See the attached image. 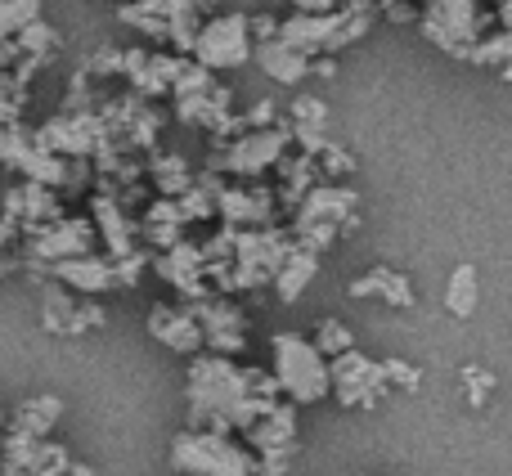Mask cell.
Returning a JSON list of instances; mask_svg holds the SVG:
<instances>
[{
	"label": "cell",
	"mask_w": 512,
	"mask_h": 476,
	"mask_svg": "<svg viewBox=\"0 0 512 476\" xmlns=\"http://www.w3.org/2000/svg\"><path fill=\"white\" fill-rule=\"evenodd\" d=\"M189 427L194 432H248L256 418H265L279 405V382L274 373L239 369L230 355H198L189 364L185 382Z\"/></svg>",
	"instance_id": "6da1fadb"
},
{
	"label": "cell",
	"mask_w": 512,
	"mask_h": 476,
	"mask_svg": "<svg viewBox=\"0 0 512 476\" xmlns=\"http://www.w3.org/2000/svg\"><path fill=\"white\" fill-rule=\"evenodd\" d=\"M270 373L292 405H319V400L333 391L328 360L319 355L315 342H306V337H297V333L270 337Z\"/></svg>",
	"instance_id": "7a4b0ae2"
},
{
	"label": "cell",
	"mask_w": 512,
	"mask_h": 476,
	"mask_svg": "<svg viewBox=\"0 0 512 476\" xmlns=\"http://www.w3.org/2000/svg\"><path fill=\"white\" fill-rule=\"evenodd\" d=\"M355 225H360V194L346 185H315L306 194V203L297 207L292 238H297V247L324 252V247H333L337 234L355 230Z\"/></svg>",
	"instance_id": "3957f363"
},
{
	"label": "cell",
	"mask_w": 512,
	"mask_h": 476,
	"mask_svg": "<svg viewBox=\"0 0 512 476\" xmlns=\"http://www.w3.org/2000/svg\"><path fill=\"white\" fill-rule=\"evenodd\" d=\"M171 468L180 476H256V454L221 432H185L171 441Z\"/></svg>",
	"instance_id": "277c9868"
},
{
	"label": "cell",
	"mask_w": 512,
	"mask_h": 476,
	"mask_svg": "<svg viewBox=\"0 0 512 476\" xmlns=\"http://www.w3.org/2000/svg\"><path fill=\"white\" fill-rule=\"evenodd\" d=\"M292 149L288 126H270V131H243L239 140H230L225 149L212 153L207 171H230V176H265L270 167H279Z\"/></svg>",
	"instance_id": "5b68a950"
},
{
	"label": "cell",
	"mask_w": 512,
	"mask_h": 476,
	"mask_svg": "<svg viewBox=\"0 0 512 476\" xmlns=\"http://www.w3.org/2000/svg\"><path fill=\"white\" fill-rule=\"evenodd\" d=\"M248 59H252V18L248 14H221L198 27L194 63H203L207 72L243 68Z\"/></svg>",
	"instance_id": "8992f818"
},
{
	"label": "cell",
	"mask_w": 512,
	"mask_h": 476,
	"mask_svg": "<svg viewBox=\"0 0 512 476\" xmlns=\"http://www.w3.org/2000/svg\"><path fill=\"white\" fill-rule=\"evenodd\" d=\"M423 23L427 41H436L454 59H472L477 50V0H423Z\"/></svg>",
	"instance_id": "52a82bcc"
},
{
	"label": "cell",
	"mask_w": 512,
	"mask_h": 476,
	"mask_svg": "<svg viewBox=\"0 0 512 476\" xmlns=\"http://www.w3.org/2000/svg\"><path fill=\"white\" fill-rule=\"evenodd\" d=\"M328 378H333V396L342 400L346 409H373L382 396H387V373H382V360H369L364 351H346L337 360H328Z\"/></svg>",
	"instance_id": "ba28073f"
},
{
	"label": "cell",
	"mask_w": 512,
	"mask_h": 476,
	"mask_svg": "<svg viewBox=\"0 0 512 476\" xmlns=\"http://www.w3.org/2000/svg\"><path fill=\"white\" fill-rule=\"evenodd\" d=\"M95 221H54L45 225V230L32 234V247H27V256H32L36 265H59V261H77V256H90V247H95Z\"/></svg>",
	"instance_id": "9c48e42d"
},
{
	"label": "cell",
	"mask_w": 512,
	"mask_h": 476,
	"mask_svg": "<svg viewBox=\"0 0 512 476\" xmlns=\"http://www.w3.org/2000/svg\"><path fill=\"white\" fill-rule=\"evenodd\" d=\"M189 310H194L198 328H203V342L212 346V355H239L243 346H248V319H243V310L234 306V301L207 297Z\"/></svg>",
	"instance_id": "30bf717a"
},
{
	"label": "cell",
	"mask_w": 512,
	"mask_h": 476,
	"mask_svg": "<svg viewBox=\"0 0 512 476\" xmlns=\"http://www.w3.org/2000/svg\"><path fill=\"white\" fill-rule=\"evenodd\" d=\"M274 203L279 198L261 185H243V189H221V203H216V216H221L230 230H270L274 221Z\"/></svg>",
	"instance_id": "8fae6325"
},
{
	"label": "cell",
	"mask_w": 512,
	"mask_h": 476,
	"mask_svg": "<svg viewBox=\"0 0 512 476\" xmlns=\"http://www.w3.org/2000/svg\"><path fill=\"white\" fill-rule=\"evenodd\" d=\"M5 216L18 225V230L36 234L45 230V225L59 221V194L45 185H32V180H23L18 189H9L5 194Z\"/></svg>",
	"instance_id": "7c38bea8"
},
{
	"label": "cell",
	"mask_w": 512,
	"mask_h": 476,
	"mask_svg": "<svg viewBox=\"0 0 512 476\" xmlns=\"http://www.w3.org/2000/svg\"><path fill=\"white\" fill-rule=\"evenodd\" d=\"M50 274L54 283H63L68 292H81V297H104L108 288H117V270H113V256H77V261H59V265H50Z\"/></svg>",
	"instance_id": "4fadbf2b"
},
{
	"label": "cell",
	"mask_w": 512,
	"mask_h": 476,
	"mask_svg": "<svg viewBox=\"0 0 512 476\" xmlns=\"http://www.w3.org/2000/svg\"><path fill=\"white\" fill-rule=\"evenodd\" d=\"M149 333L176 355H198L207 346L194 310H185V306H153L149 310Z\"/></svg>",
	"instance_id": "5bb4252c"
},
{
	"label": "cell",
	"mask_w": 512,
	"mask_h": 476,
	"mask_svg": "<svg viewBox=\"0 0 512 476\" xmlns=\"http://www.w3.org/2000/svg\"><path fill=\"white\" fill-rule=\"evenodd\" d=\"M243 436L256 454H297V405H274Z\"/></svg>",
	"instance_id": "9a60e30c"
},
{
	"label": "cell",
	"mask_w": 512,
	"mask_h": 476,
	"mask_svg": "<svg viewBox=\"0 0 512 476\" xmlns=\"http://www.w3.org/2000/svg\"><path fill=\"white\" fill-rule=\"evenodd\" d=\"M252 59H256V68H261L270 81H279V86H297V81L310 77V59L301 50H292V45H283V41L256 45Z\"/></svg>",
	"instance_id": "2e32d148"
},
{
	"label": "cell",
	"mask_w": 512,
	"mask_h": 476,
	"mask_svg": "<svg viewBox=\"0 0 512 476\" xmlns=\"http://www.w3.org/2000/svg\"><path fill=\"white\" fill-rule=\"evenodd\" d=\"M351 297H382L387 306H400V310H409L418 301L414 283H409L400 270H391V265H373L369 274H360V279L351 283Z\"/></svg>",
	"instance_id": "e0dca14e"
},
{
	"label": "cell",
	"mask_w": 512,
	"mask_h": 476,
	"mask_svg": "<svg viewBox=\"0 0 512 476\" xmlns=\"http://www.w3.org/2000/svg\"><path fill=\"white\" fill-rule=\"evenodd\" d=\"M185 212H180L176 198H158V203H149V212H144V225L140 234L149 238L158 252H171L176 243H185Z\"/></svg>",
	"instance_id": "ac0fdd59"
},
{
	"label": "cell",
	"mask_w": 512,
	"mask_h": 476,
	"mask_svg": "<svg viewBox=\"0 0 512 476\" xmlns=\"http://www.w3.org/2000/svg\"><path fill=\"white\" fill-rule=\"evenodd\" d=\"M41 319H45V328H50V333H59V337L86 333V319H81L77 297H72L63 283H45V288H41Z\"/></svg>",
	"instance_id": "d6986e66"
},
{
	"label": "cell",
	"mask_w": 512,
	"mask_h": 476,
	"mask_svg": "<svg viewBox=\"0 0 512 476\" xmlns=\"http://www.w3.org/2000/svg\"><path fill=\"white\" fill-rule=\"evenodd\" d=\"M95 230H99V238H104L108 247H113V261L140 252V247H135V230H131V221H126V212H122L117 198H108V194L95 198Z\"/></svg>",
	"instance_id": "ffe728a7"
},
{
	"label": "cell",
	"mask_w": 512,
	"mask_h": 476,
	"mask_svg": "<svg viewBox=\"0 0 512 476\" xmlns=\"http://www.w3.org/2000/svg\"><path fill=\"white\" fill-rule=\"evenodd\" d=\"M315 274H319V252L292 243V252L283 256L279 274H274V292H279V301H288V306H292V301L310 288V279H315Z\"/></svg>",
	"instance_id": "44dd1931"
},
{
	"label": "cell",
	"mask_w": 512,
	"mask_h": 476,
	"mask_svg": "<svg viewBox=\"0 0 512 476\" xmlns=\"http://www.w3.org/2000/svg\"><path fill=\"white\" fill-rule=\"evenodd\" d=\"M59 414H63V400L59 396H32V400H23V405H18L9 432H14V436H32V441H45V432L59 423Z\"/></svg>",
	"instance_id": "7402d4cb"
},
{
	"label": "cell",
	"mask_w": 512,
	"mask_h": 476,
	"mask_svg": "<svg viewBox=\"0 0 512 476\" xmlns=\"http://www.w3.org/2000/svg\"><path fill=\"white\" fill-rule=\"evenodd\" d=\"M149 180H153V189H158V198H185L189 189H194V171H189V162L176 158V153L153 158L149 162Z\"/></svg>",
	"instance_id": "603a6c76"
},
{
	"label": "cell",
	"mask_w": 512,
	"mask_h": 476,
	"mask_svg": "<svg viewBox=\"0 0 512 476\" xmlns=\"http://www.w3.org/2000/svg\"><path fill=\"white\" fill-rule=\"evenodd\" d=\"M445 310H450L454 319H468L472 310H477V265H454L450 283H445Z\"/></svg>",
	"instance_id": "cb8c5ba5"
},
{
	"label": "cell",
	"mask_w": 512,
	"mask_h": 476,
	"mask_svg": "<svg viewBox=\"0 0 512 476\" xmlns=\"http://www.w3.org/2000/svg\"><path fill=\"white\" fill-rule=\"evenodd\" d=\"M315 346H319V355H324V360H337V355L355 351V337H351V328L337 324V319H319Z\"/></svg>",
	"instance_id": "d4e9b609"
},
{
	"label": "cell",
	"mask_w": 512,
	"mask_h": 476,
	"mask_svg": "<svg viewBox=\"0 0 512 476\" xmlns=\"http://www.w3.org/2000/svg\"><path fill=\"white\" fill-rule=\"evenodd\" d=\"M301 131H328V104L319 95H292V122Z\"/></svg>",
	"instance_id": "484cf974"
},
{
	"label": "cell",
	"mask_w": 512,
	"mask_h": 476,
	"mask_svg": "<svg viewBox=\"0 0 512 476\" xmlns=\"http://www.w3.org/2000/svg\"><path fill=\"white\" fill-rule=\"evenodd\" d=\"M315 167H319V185H337L342 176L355 171V158L342 149V144H328V149L315 158Z\"/></svg>",
	"instance_id": "4316f807"
},
{
	"label": "cell",
	"mask_w": 512,
	"mask_h": 476,
	"mask_svg": "<svg viewBox=\"0 0 512 476\" xmlns=\"http://www.w3.org/2000/svg\"><path fill=\"white\" fill-rule=\"evenodd\" d=\"M463 391H468L472 409H486L490 391H495V373H486V369H477V364H468V369H463Z\"/></svg>",
	"instance_id": "83f0119b"
},
{
	"label": "cell",
	"mask_w": 512,
	"mask_h": 476,
	"mask_svg": "<svg viewBox=\"0 0 512 476\" xmlns=\"http://www.w3.org/2000/svg\"><path fill=\"white\" fill-rule=\"evenodd\" d=\"M382 373H387V387H405V391H418V369L405 360H382Z\"/></svg>",
	"instance_id": "f1b7e54d"
},
{
	"label": "cell",
	"mask_w": 512,
	"mask_h": 476,
	"mask_svg": "<svg viewBox=\"0 0 512 476\" xmlns=\"http://www.w3.org/2000/svg\"><path fill=\"white\" fill-rule=\"evenodd\" d=\"M292 9L297 14H333L337 0H292Z\"/></svg>",
	"instance_id": "f546056e"
},
{
	"label": "cell",
	"mask_w": 512,
	"mask_h": 476,
	"mask_svg": "<svg viewBox=\"0 0 512 476\" xmlns=\"http://www.w3.org/2000/svg\"><path fill=\"white\" fill-rule=\"evenodd\" d=\"M5 274H9V261H5V252H0V279H5Z\"/></svg>",
	"instance_id": "4dcf8cb0"
},
{
	"label": "cell",
	"mask_w": 512,
	"mask_h": 476,
	"mask_svg": "<svg viewBox=\"0 0 512 476\" xmlns=\"http://www.w3.org/2000/svg\"><path fill=\"white\" fill-rule=\"evenodd\" d=\"M504 77H508V81H512V63H508V68H504Z\"/></svg>",
	"instance_id": "1f68e13d"
},
{
	"label": "cell",
	"mask_w": 512,
	"mask_h": 476,
	"mask_svg": "<svg viewBox=\"0 0 512 476\" xmlns=\"http://www.w3.org/2000/svg\"><path fill=\"white\" fill-rule=\"evenodd\" d=\"M122 5H135V0H122Z\"/></svg>",
	"instance_id": "d6a6232c"
}]
</instances>
